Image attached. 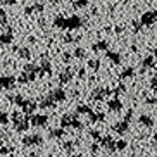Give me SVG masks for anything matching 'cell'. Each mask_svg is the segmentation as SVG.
I'll list each match as a JSON object with an SVG mask.
<instances>
[]
</instances>
